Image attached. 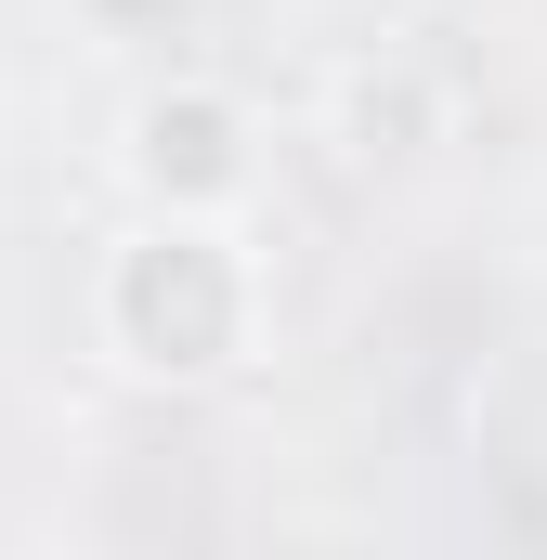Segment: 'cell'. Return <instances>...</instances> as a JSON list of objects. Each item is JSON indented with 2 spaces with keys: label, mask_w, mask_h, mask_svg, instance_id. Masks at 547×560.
I'll return each mask as SVG.
<instances>
[{
  "label": "cell",
  "mask_w": 547,
  "mask_h": 560,
  "mask_svg": "<svg viewBox=\"0 0 547 560\" xmlns=\"http://www.w3.org/2000/svg\"><path fill=\"white\" fill-rule=\"evenodd\" d=\"M92 339L143 392H222L261 352V261L222 209H143L92 275Z\"/></svg>",
  "instance_id": "1"
},
{
  "label": "cell",
  "mask_w": 547,
  "mask_h": 560,
  "mask_svg": "<svg viewBox=\"0 0 547 560\" xmlns=\"http://www.w3.org/2000/svg\"><path fill=\"white\" fill-rule=\"evenodd\" d=\"M118 183H131V209H222L235 222L261 196V118H248V92L235 79H156V92H131Z\"/></svg>",
  "instance_id": "2"
},
{
  "label": "cell",
  "mask_w": 547,
  "mask_h": 560,
  "mask_svg": "<svg viewBox=\"0 0 547 560\" xmlns=\"http://www.w3.org/2000/svg\"><path fill=\"white\" fill-rule=\"evenodd\" d=\"M339 143H352L365 170H405L417 143H430V92H417L405 66H352V92H339Z\"/></svg>",
  "instance_id": "3"
},
{
  "label": "cell",
  "mask_w": 547,
  "mask_h": 560,
  "mask_svg": "<svg viewBox=\"0 0 547 560\" xmlns=\"http://www.w3.org/2000/svg\"><path fill=\"white\" fill-rule=\"evenodd\" d=\"M66 13H79L92 39H170V26H183V0H66Z\"/></svg>",
  "instance_id": "4"
}]
</instances>
